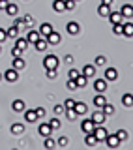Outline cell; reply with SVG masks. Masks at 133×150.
Segmentation results:
<instances>
[{"mask_svg": "<svg viewBox=\"0 0 133 150\" xmlns=\"http://www.w3.org/2000/svg\"><path fill=\"white\" fill-rule=\"evenodd\" d=\"M105 103H107V100H105V96H103V94H98V96L94 98V105L99 107V109H101V107L105 105Z\"/></svg>", "mask_w": 133, "mask_h": 150, "instance_id": "cell-26", "label": "cell"}, {"mask_svg": "<svg viewBox=\"0 0 133 150\" xmlns=\"http://www.w3.org/2000/svg\"><path fill=\"white\" fill-rule=\"evenodd\" d=\"M25 120L28 122V124H34V122L37 120V115H36V111L34 109H25Z\"/></svg>", "mask_w": 133, "mask_h": 150, "instance_id": "cell-15", "label": "cell"}, {"mask_svg": "<svg viewBox=\"0 0 133 150\" xmlns=\"http://www.w3.org/2000/svg\"><path fill=\"white\" fill-rule=\"evenodd\" d=\"M94 90L98 94H103L107 90V81L105 79H96V81H94Z\"/></svg>", "mask_w": 133, "mask_h": 150, "instance_id": "cell-4", "label": "cell"}, {"mask_svg": "<svg viewBox=\"0 0 133 150\" xmlns=\"http://www.w3.org/2000/svg\"><path fill=\"white\" fill-rule=\"evenodd\" d=\"M92 133L96 135V139H98V143H99V141H105V137H107V133H109V131H107L105 128H103L101 124H99V126H94Z\"/></svg>", "mask_w": 133, "mask_h": 150, "instance_id": "cell-2", "label": "cell"}, {"mask_svg": "<svg viewBox=\"0 0 133 150\" xmlns=\"http://www.w3.org/2000/svg\"><path fill=\"white\" fill-rule=\"evenodd\" d=\"M47 124H49L53 129H58V128H60V120H58V118H51L49 122H47Z\"/></svg>", "mask_w": 133, "mask_h": 150, "instance_id": "cell-38", "label": "cell"}, {"mask_svg": "<svg viewBox=\"0 0 133 150\" xmlns=\"http://www.w3.org/2000/svg\"><path fill=\"white\" fill-rule=\"evenodd\" d=\"M13 25H15L19 30H21V28H25V21H23V17H17V15H15V21H13Z\"/></svg>", "mask_w": 133, "mask_h": 150, "instance_id": "cell-36", "label": "cell"}, {"mask_svg": "<svg viewBox=\"0 0 133 150\" xmlns=\"http://www.w3.org/2000/svg\"><path fill=\"white\" fill-rule=\"evenodd\" d=\"M25 66H26V62H25V58H23V56H13V68H15L17 71L25 69Z\"/></svg>", "mask_w": 133, "mask_h": 150, "instance_id": "cell-14", "label": "cell"}, {"mask_svg": "<svg viewBox=\"0 0 133 150\" xmlns=\"http://www.w3.org/2000/svg\"><path fill=\"white\" fill-rule=\"evenodd\" d=\"M116 137H118V141L122 143V141L127 139V131H126V129H118V131H116Z\"/></svg>", "mask_w": 133, "mask_h": 150, "instance_id": "cell-35", "label": "cell"}, {"mask_svg": "<svg viewBox=\"0 0 133 150\" xmlns=\"http://www.w3.org/2000/svg\"><path fill=\"white\" fill-rule=\"evenodd\" d=\"M9 131H11L13 135H21V133H25V124H11Z\"/></svg>", "mask_w": 133, "mask_h": 150, "instance_id": "cell-23", "label": "cell"}, {"mask_svg": "<svg viewBox=\"0 0 133 150\" xmlns=\"http://www.w3.org/2000/svg\"><path fill=\"white\" fill-rule=\"evenodd\" d=\"M105 64H107V58H105L103 54L96 56V64H94V66H105Z\"/></svg>", "mask_w": 133, "mask_h": 150, "instance_id": "cell-39", "label": "cell"}, {"mask_svg": "<svg viewBox=\"0 0 133 150\" xmlns=\"http://www.w3.org/2000/svg\"><path fill=\"white\" fill-rule=\"evenodd\" d=\"M64 112H66V116H68V120H75V118H77V112H75L73 109H66Z\"/></svg>", "mask_w": 133, "mask_h": 150, "instance_id": "cell-37", "label": "cell"}, {"mask_svg": "<svg viewBox=\"0 0 133 150\" xmlns=\"http://www.w3.org/2000/svg\"><path fill=\"white\" fill-rule=\"evenodd\" d=\"M105 120H107V116L103 115L101 111H96V112H94V115H92V122H94V124H96V126L103 124V122H105Z\"/></svg>", "mask_w": 133, "mask_h": 150, "instance_id": "cell-13", "label": "cell"}, {"mask_svg": "<svg viewBox=\"0 0 133 150\" xmlns=\"http://www.w3.org/2000/svg\"><path fill=\"white\" fill-rule=\"evenodd\" d=\"M66 62L71 64V62H73V56H71V54H66Z\"/></svg>", "mask_w": 133, "mask_h": 150, "instance_id": "cell-53", "label": "cell"}, {"mask_svg": "<svg viewBox=\"0 0 133 150\" xmlns=\"http://www.w3.org/2000/svg\"><path fill=\"white\" fill-rule=\"evenodd\" d=\"M4 11H6V13H8L9 17H15V15H17V11H19V8L15 6V4H8V6H6V9H4Z\"/></svg>", "mask_w": 133, "mask_h": 150, "instance_id": "cell-28", "label": "cell"}, {"mask_svg": "<svg viewBox=\"0 0 133 150\" xmlns=\"http://www.w3.org/2000/svg\"><path fill=\"white\" fill-rule=\"evenodd\" d=\"M101 112H103V115H105V116H111L112 112H115V107H112L111 103H105V105L101 107Z\"/></svg>", "mask_w": 133, "mask_h": 150, "instance_id": "cell-30", "label": "cell"}, {"mask_svg": "<svg viewBox=\"0 0 133 150\" xmlns=\"http://www.w3.org/2000/svg\"><path fill=\"white\" fill-rule=\"evenodd\" d=\"M94 126H96V124L92 122V118H84V120H83V124H81V128H83L84 133H90V131L94 129Z\"/></svg>", "mask_w": 133, "mask_h": 150, "instance_id": "cell-18", "label": "cell"}, {"mask_svg": "<svg viewBox=\"0 0 133 150\" xmlns=\"http://www.w3.org/2000/svg\"><path fill=\"white\" fill-rule=\"evenodd\" d=\"M73 111L77 112V116H83V115H86L88 107H86V103H83V101H75V107H73Z\"/></svg>", "mask_w": 133, "mask_h": 150, "instance_id": "cell-9", "label": "cell"}, {"mask_svg": "<svg viewBox=\"0 0 133 150\" xmlns=\"http://www.w3.org/2000/svg\"><path fill=\"white\" fill-rule=\"evenodd\" d=\"M107 17H109V21H111L112 25H115V23H122V21H124V15H122L120 11H112V9H111V13H109Z\"/></svg>", "mask_w": 133, "mask_h": 150, "instance_id": "cell-11", "label": "cell"}, {"mask_svg": "<svg viewBox=\"0 0 133 150\" xmlns=\"http://www.w3.org/2000/svg\"><path fill=\"white\" fill-rule=\"evenodd\" d=\"M41 38V34H40V30H34V28H32L30 32H28V36H26V41L28 43H34V41H37Z\"/></svg>", "mask_w": 133, "mask_h": 150, "instance_id": "cell-20", "label": "cell"}, {"mask_svg": "<svg viewBox=\"0 0 133 150\" xmlns=\"http://www.w3.org/2000/svg\"><path fill=\"white\" fill-rule=\"evenodd\" d=\"M73 81H75V84H77V88H84V86H86V83H88V79L84 77L83 73H79L77 77L73 79Z\"/></svg>", "mask_w": 133, "mask_h": 150, "instance_id": "cell-21", "label": "cell"}, {"mask_svg": "<svg viewBox=\"0 0 133 150\" xmlns=\"http://www.w3.org/2000/svg\"><path fill=\"white\" fill-rule=\"evenodd\" d=\"M66 30H68V34H71V36H77L79 32H81V25H79V23H75V21H69L68 26H66Z\"/></svg>", "mask_w": 133, "mask_h": 150, "instance_id": "cell-5", "label": "cell"}, {"mask_svg": "<svg viewBox=\"0 0 133 150\" xmlns=\"http://www.w3.org/2000/svg\"><path fill=\"white\" fill-rule=\"evenodd\" d=\"M37 133H40L41 137H49V135L53 133V128H51L47 122H43V124H40V128H37Z\"/></svg>", "mask_w": 133, "mask_h": 150, "instance_id": "cell-7", "label": "cell"}, {"mask_svg": "<svg viewBox=\"0 0 133 150\" xmlns=\"http://www.w3.org/2000/svg\"><path fill=\"white\" fill-rule=\"evenodd\" d=\"M56 144H58V146H68V137H66V135H62V137H58V141H56Z\"/></svg>", "mask_w": 133, "mask_h": 150, "instance_id": "cell-40", "label": "cell"}, {"mask_svg": "<svg viewBox=\"0 0 133 150\" xmlns=\"http://www.w3.org/2000/svg\"><path fill=\"white\" fill-rule=\"evenodd\" d=\"M43 146L45 148H54L56 146V141H53V139H51V135H49V137H45V141H43Z\"/></svg>", "mask_w": 133, "mask_h": 150, "instance_id": "cell-34", "label": "cell"}, {"mask_svg": "<svg viewBox=\"0 0 133 150\" xmlns=\"http://www.w3.org/2000/svg\"><path fill=\"white\" fill-rule=\"evenodd\" d=\"M0 51H2V43H0Z\"/></svg>", "mask_w": 133, "mask_h": 150, "instance_id": "cell-56", "label": "cell"}, {"mask_svg": "<svg viewBox=\"0 0 133 150\" xmlns=\"http://www.w3.org/2000/svg\"><path fill=\"white\" fill-rule=\"evenodd\" d=\"M79 73H81L79 69H69V71H68V77H69V79H75V77H77Z\"/></svg>", "mask_w": 133, "mask_h": 150, "instance_id": "cell-48", "label": "cell"}, {"mask_svg": "<svg viewBox=\"0 0 133 150\" xmlns=\"http://www.w3.org/2000/svg\"><path fill=\"white\" fill-rule=\"evenodd\" d=\"M122 103H124L126 107H131L133 105V103H131V94H126V96L122 98Z\"/></svg>", "mask_w": 133, "mask_h": 150, "instance_id": "cell-42", "label": "cell"}, {"mask_svg": "<svg viewBox=\"0 0 133 150\" xmlns=\"http://www.w3.org/2000/svg\"><path fill=\"white\" fill-rule=\"evenodd\" d=\"M64 111H66V107L62 105V103H56L54 105V115H62Z\"/></svg>", "mask_w": 133, "mask_h": 150, "instance_id": "cell-44", "label": "cell"}, {"mask_svg": "<svg viewBox=\"0 0 133 150\" xmlns=\"http://www.w3.org/2000/svg\"><path fill=\"white\" fill-rule=\"evenodd\" d=\"M81 73H83L86 79H92L94 75H96V66H94V64H86V66L83 68V71H81Z\"/></svg>", "mask_w": 133, "mask_h": 150, "instance_id": "cell-8", "label": "cell"}, {"mask_svg": "<svg viewBox=\"0 0 133 150\" xmlns=\"http://www.w3.org/2000/svg\"><path fill=\"white\" fill-rule=\"evenodd\" d=\"M11 109L15 111V112H23V111L26 109V103L23 101V100H15V101L11 103Z\"/></svg>", "mask_w": 133, "mask_h": 150, "instance_id": "cell-19", "label": "cell"}, {"mask_svg": "<svg viewBox=\"0 0 133 150\" xmlns=\"http://www.w3.org/2000/svg\"><path fill=\"white\" fill-rule=\"evenodd\" d=\"M68 90H77V84H75L73 79H69V81H68Z\"/></svg>", "mask_w": 133, "mask_h": 150, "instance_id": "cell-49", "label": "cell"}, {"mask_svg": "<svg viewBox=\"0 0 133 150\" xmlns=\"http://www.w3.org/2000/svg\"><path fill=\"white\" fill-rule=\"evenodd\" d=\"M6 40H8V36H6V28H0V43H4Z\"/></svg>", "mask_w": 133, "mask_h": 150, "instance_id": "cell-47", "label": "cell"}, {"mask_svg": "<svg viewBox=\"0 0 133 150\" xmlns=\"http://www.w3.org/2000/svg\"><path fill=\"white\" fill-rule=\"evenodd\" d=\"M75 4H77L75 0H64V8L68 9V11H69V9H73V8H75Z\"/></svg>", "mask_w": 133, "mask_h": 150, "instance_id": "cell-41", "label": "cell"}, {"mask_svg": "<svg viewBox=\"0 0 133 150\" xmlns=\"http://www.w3.org/2000/svg\"><path fill=\"white\" fill-rule=\"evenodd\" d=\"M98 13H99V17H107L109 13H111V6H105V4H99V8H98Z\"/></svg>", "mask_w": 133, "mask_h": 150, "instance_id": "cell-27", "label": "cell"}, {"mask_svg": "<svg viewBox=\"0 0 133 150\" xmlns=\"http://www.w3.org/2000/svg\"><path fill=\"white\" fill-rule=\"evenodd\" d=\"M112 32H115L116 36H124V26H122V23H115V25H112Z\"/></svg>", "mask_w": 133, "mask_h": 150, "instance_id": "cell-32", "label": "cell"}, {"mask_svg": "<svg viewBox=\"0 0 133 150\" xmlns=\"http://www.w3.org/2000/svg\"><path fill=\"white\" fill-rule=\"evenodd\" d=\"M101 4H105V6H112V0H101Z\"/></svg>", "mask_w": 133, "mask_h": 150, "instance_id": "cell-54", "label": "cell"}, {"mask_svg": "<svg viewBox=\"0 0 133 150\" xmlns=\"http://www.w3.org/2000/svg\"><path fill=\"white\" fill-rule=\"evenodd\" d=\"M15 45L19 47V49H21V51H25L26 49V47H28V41H26V38H15Z\"/></svg>", "mask_w": 133, "mask_h": 150, "instance_id": "cell-29", "label": "cell"}, {"mask_svg": "<svg viewBox=\"0 0 133 150\" xmlns=\"http://www.w3.org/2000/svg\"><path fill=\"white\" fill-rule=\"evenodd\" d=\"M34 47H36L37 51H40V53H43V51L47 49V47H49V43H47V40H45L43 36H41V38H40L37 41H34Z\"/></svg>", "mask_w": 133, "mask_h": 150, "instance_id": "cell-17", "label": "cell"}, {"mask_svg": "<svg viewBox=\"0 0 133 150\" xmlns=\"http://www.w3.org/2000/svg\"><path fill=\"white\" fill-rule=\"evenodd\" d=\"M8 0H0V11H4V9H6V6H8Z\"/></svg>", "mask_w": 133, "mask_h": 150, "instance_id": "cell-52", "label": "cell"}, {"mask_svg": "<svg viewBox=\"0 0 133 150\" xmlns=\"http://www.w3.org/2000/svg\"><path fill=\"white\" fill-rule=\"evenodd\" d=\"M6 36L8 38H11V40H15V38L19 36V28L13 25V26H9V28H6Z\"/></svg>", "mask_w": 133, "mask_h": 150, "instance_id": "cell-25", "label": "cell"}, {"mask_svg": "<svg viewBox=\"0 0 133 150\" xmlns=\"http://www.w3.org/2000/svg\"><path fill=\"white\" fill-rule=\"evenodd\" d=\"M11 56H23V51L19 49L17 45H13V49H11Z\"/></svg>", "mask_w": 133, "mask_h": 150, "instance_id": "cell-46", "label": "cell"}, {"mask_svg": "<svg viewBox=\"0 0 133 150\" xmlns=\"http://www.w3.org/2000/svg\"><path fill=\"white\" fill-rule=\"evenodd\" d=\"M23 21H25V26L26 28H32V25H34V21H32L30 15H25V17H23Z\"/></svg>", "mask_w": 133, "mask_h": 150, "instance_id": "cell-43", "label": "cell"}, {"mask_svg": "<svg viewBox=\"0 0 133 150\" xmlns=\"http://www.w3.org/2000/svg\"><path fill=\"white\" fill-rule=\"evenodd\" d=\"M34 111H36L37 118H41V116H45V109H43V107H37V109H34Z\"/></svg>", "mask_w": 133, "mask_h": 150, "instance_id": "cell-50", "label": "cell"}, {"mask_svg": "<svg viewBox=\"0 0 133 150\" xmlns=\"http://www.w3.org/2000/svg\"><path fill=\"white\" fill-rule=\"evenodd\" d=\"M84 143H86V146H96L98 144V139H96V135L90 131V133H86V137H84Z\"/></svg>", "mask_w": 133, "mask_h": 150, "instance_id": "cell-22", "label": "cell"}, {"mask_svg": "<svg viewBox=\"0 0 133 150\" xmlns=\"http://www.w3.org/2000/svg\"><path fill=\"white\" fill-rule=\"evenodd\" d=\"M64 107H66V109H73V107H75V100H71V98H68V100L64 101Z\"/></svg>", "mask_w": 133, "mask_h": 150, "instance_id": "cell-45", "label": "cell"}, {"mask_svg": "<svg viewBox=\"0 0 133 150\" xmlns=\"http://www.w3.org/2000/svg\"><path fill=\"white\" fill-rule=\"evenodd\" d=\"M43 68L45 69H56L58 68V58H56V54H47L43 58Z\"/></svg>", "mask_w": 133, "mask_h": 150, "instance_id": "cell-1", "label": "cell"}, {"mask_svg": "<svg viewBox=\"0 0 133 150\" xmlns=\"http://www.w3.org/2000/svg\"><path fill=\"white\" fill-rule=\"evenodd\" d=\"M2 79H4V73H0V81H2Z\"/></svg>", "mask_w": 133, "mask_h": 150, "instance_id": "cell-55", "label": "cell"}, {"mask_svg": "<svg viewBox=\"0 0 133 150\" xmlns=\"http://www.w3.org/2000/svg\"><path fill=\"white\" fill-rule=\"evenodd\" d=\"M45 40H47V43H49V45H58L60 43V34H58V32H51V34L49 36H47L45 38Z\"/></svg>", "mask_w": 133, "mask_h": 150, "instance_id": "cell-12", "label": "cell"}, {"mask_svg": "<svg viewBox=\"0 0 133 150\" xmlns=\"http://www.w3.org/2000/svg\"><path fill=\"white\" fill-rule=\"evenodd\" d=\"M4 79L9 81V83H15V81H19V71L15 68H9V69L4 71Z\"/></svg>", "mask_w": 133, "mask_h": 150, "instance_id": "cell-3", "label": "cell"}, {"mask_svg": "<svg viewBox=\"0 0 133 150\" xmlns=\"http://www.w3.org/2000/svg\"><path fill=\"white\" fill-rule=\"evenodd\" d=\"M53 9H54V11L56 13H60V11H64V0H54V2H53Z\"/></svg>", "mask_w": 133, "mask_h": 150, "instance_id": "cell-31", "label": "cell"}, {"mask_svg": "<svg viewBox=\"0 0 133 150\" xmlns=\"http://www.w3.org/2000/svg\"><path fill=\"white\" fill-rule=\"evenodd\" d=\"M105 143H107V146H109V148H118L120 141H118V137H116V135H112V133H107V137H105Z\"/></svg>", "mask_w": 133, "mask_h": 150, "instance_id": "cell-6", "label": "cell"}, {"mask_svg": "<svg viewBox=\"0 0 133 150\" xmlns=\"http://www.w3.org/2000/svg\"><path fill=\"white\" fill-rule=\"evenodd\" d=\"M116 77H118V71L115 68H107L105 73H103V79H105V81H116Z\"/></svg>", "mask_w": 133, "mask_h": 150, "instance_id": "cell-10", "label": "cell"}, {"mask_svg": "<svg viewBox=\"0 0 133 150\" xmlns=\"http://www.w3.org/2000/svg\"><path fill=\"white\" fill-rule=\"evenodd\" d=\"M75 2H79V0H75Z\"/></svg>", "mask_w": 133, "mask_h": 150, "instance_id": "cell-57", "label": "cell"}, {"mask_svg": "<svg viewBox=\"0 0 133 150\" xmlns=\"http://www.w3.org/2000/svg\"><path fill=\"white\" fill-rule=\"evenodd\" d=\"M47 77H49V79H54L56 77V69H47Z\"/></svg>", "mask_w": 133, "mask_h": 150, "instance_id": "cell-51", "label": "cell"}, {"mask_svg": "<svg viewBox=\"0 0 133 150\" xmlns=\"http://www.w3.org/2000/svg\"><path fill=\"white\" fill-rule=\"evenodd\" d=\"M122 26H124V34L127 38H131L133 36V25H131V23H126V25H122Z\"/></svg>", "mask_w": 133, "mask_h": 150, "instance_id": "cell-33", "label": "cell"}, {"mask_svg": "<svg viewBox=\"0 0 133 150\" xmlns=\"http://www.w3.org/2000/svg\"><path fill=\"white\" fill-rule=\"evenodd\" d=\"M53 30H54V28H53V25H51V23H43V25L40 26V34L43 36V38H47Z\"/></svg>", "mask_w": 133, "mask_h": 150, "instance_id": "cell-16", "label": "cell"}, {"mask_svg": "<svg viewBox=\"0 0 133 150\" xmlns=\"http://www.w3.org/2000/svg\"><path fill=\"white\" fill-rule=\"evenodd\" d=\"M120 13H122L124 17H127V19H129V17L133 15V8H131V4H124V6L120 8Z\"/></svg>", "mask_w": 133, "mask_h": 150, "instance_id": "cell-24", "label": "cell"}]
</instances>
